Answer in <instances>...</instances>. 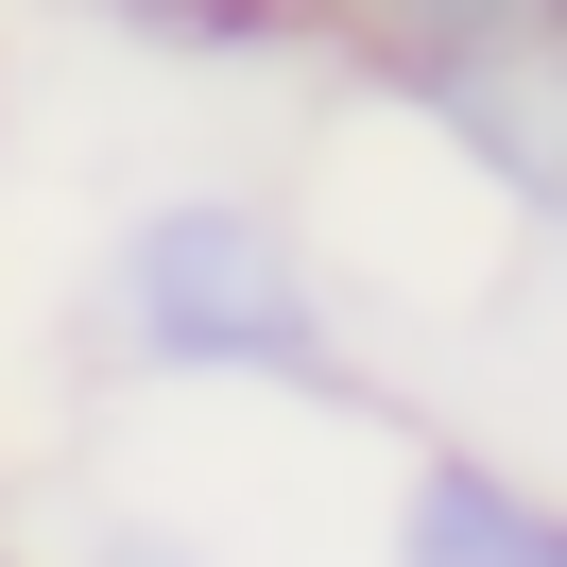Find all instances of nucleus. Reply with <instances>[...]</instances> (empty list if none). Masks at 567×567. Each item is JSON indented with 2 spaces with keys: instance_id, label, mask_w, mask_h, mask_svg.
Returning a JSON list of instances; mask_svg holds the SVG:
<instances>
[{
  "instance_id": "nucleus-3",
  "label": "nucleus",
  "mask_w": 567,
  "mask_h": 567,
  "mask_svg": "<svg viewBox=\"0 0 567 567\" xmlns=\"http://www.w3.org/2000/svg\"><path fill=\"white\" fill-rule=\"evenodd\" d=\"M379 567H567V482L482 430H430L395 464V516H379Z\"/></svg>"
},
{
  "instance_id": "nucleus-8",
  "label": "nucleus",
  "mask_w": 567,
  "mask_h": 567,
  "mask_svg": "<svg viewBox=\"0 0 567 567\" xmlns=\"http://www.w3.org/2000/svg\"><path fill=\"white\" fill-rule=\"evenodd\" d=\"M550 35H567V0H550Z\"/></svg>"
},
{
  "instance_id": "nucleus-2",
  "label": "nucleus",
  "mask_w": 567,
  "mask_h": 567,
  "mask_svg": "<svg viewBox=\"0 0 567 567\" xmlns=\"http://www.w3.org/2000/svg\"><path fill=\"white\" fill-rule=\"evenodd\" d=\"M395 121H413V138L447 155L464 189H498V207H516L533 241H567V35H533V52H482V70H430V86H395Z\"/></svg>"
},
{
  "instance_id": "nucleus-1",
  "label": "nucleus",
  "mask_w": 567,
  "mask_h": 567,
  "mask_svg": "<svg viewBox=\"0 0 567 567\" xmlns=\"http://www.w3.org/2000/svg\"><path fill=\"white\" fill-rule=\"evenodd\" d=\"M86 310L138 379H207V395H310V413H379L361 395V344H344V292H327L310 224L276 189H138L86 258Z\"/></svg>"
},
{
  "instance_id": "nucleus-5",
  "label": "nucleus",
  "mask_w": 567,
  "mask_h": 567,
  "mask_svg": "<svg viewBox=\"0 0 567 567\" xmlns=\"http://www.w3.org/2000/svg\"><path fill=\"white\" fill-rule=\"evenodd\" d=\"M70 18L155 70H292L310 52V0H70Z\"/></svg>"
},
{
  "instance_id": "nucleus-4",
  "label": "nucleus",
  "mask_w": 567,
  "mask_h": 567,
  "mask_svg": "<svg viewBox=\"0 0 567 567\" xmlns=\"http://www.w3.org/2000/svg\"><path fill=\"white\" fill-rule=\"evenodd\" d=\"M310 35L344 52L361 86H430V70H482V52H533L550 35V0H310Z\"/></svg>"
},
{
  "instance_id": "nucleus-6",
  "label": "nucleus",
  "mask_w": 567,
  "mask_h": 567,
  "mask_svg": "<svg viewBox=\"0 0 567 567\" xmlns=\"http://www.w3.org/2000/svg\"><path fill=\"white\" fill-rule=\"evenodd\" d=\"M70 567H207V550H189V533L173 516H104V533H86V550Z\"/></svg>"
},
{
  "instance_id": "nucleus-7",
  "label": "nucleus",
  "mask_w": 567,
  "mask_h": 567,
  "mask_svg": "<svg viewBox=\"0 0 567 567\" xmlns=\"http://www.w3.org/2000/svg\"><path fill=\"white\" fill-rule=\"evenodd\" d=\"M0 567H35V550H18V482H0Z\"/></svg>"
}]
</instances>
